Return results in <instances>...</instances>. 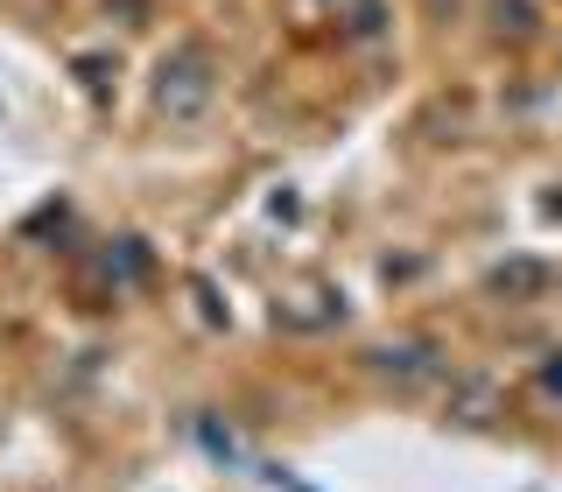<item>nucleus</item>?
Returning <instances> with one entry per match:
<instances>
[{"instance_id":"f257e3e1","label":"nucleus","mask_w":562,"mask_h":492,"mask_svg":"<svg viewBox=\"0 0 562 492\" xmlns=\"http://www.w3.org/2000/svg\"><path fill=\"white\" fill-rule=\"evenodd\" d=\"M211 92H218V70H211V57L198 43H183L176 57H162V70H155V113L176 120V127H190V120L211 105Z\"/></svg>"},{"instance_id":"f03ea898","label":"nucleus","mask_w":562,"mask_h":492,"mask_svg":"<svg viewBox=\"0 0 562 492\" xmlns=\"http://www.w3.org/2000/svg\"><path fill=\"white\" fill-rule=\"evenodd\" d=\"M373 373H386V380H429L436 373V351L429 345H380L373 351Z\"/></svg>"},{"instance_id":"7ed1b4c3","label":"nucleus","mask_w":562,"mask_h":492,"mask_svg":"<svg viewBox=\"0 0 562 492\" xmlns=\"http://www.w3.org/2000/svg\"><path fill=\"white\" fill-rule=\"evenodd\" d=\"M535 29H541V8H535V0H492V35H514V43H527Z\"/></svg>"},{"instance_id":"20e7f679","label":"nucleus","mask_w":562,"mask_h":492,"mask_svg":"<svg viewBox=\"0 0 562 492\" xmlns=\"http://www.w3.org/2000/svg\"><path fill=\"white\" fill-rule=\"evenodd\" d=\"M541 281H549V275H541L535 260H514V268H499V275H492V289H506V295H535Z\"/></svg>"},{"instance_id":"39448f33","label":"nucleus","mask_w":562,"mask_h":492,"mask_svg":"<svg viewBox=\"0 0 562 492\" xmlns=\"http://www.w3.org/2000/svg\"><path fill=\"white\" fill-rule=\"evenodd\" d=\"M541 394L562 401V351H549V359H541Z\"/></svg>"}]
</instances>
